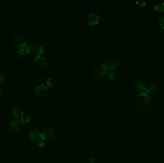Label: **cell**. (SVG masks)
<instances>
[{"label": "cell", "instance_id": "obj_11", "mask_svg": "<svg viewBox=\"0 0 164 163\" xmlns=\"http://www.w3.org/2000/svg\"><path fill=\"white\" fill-rule=\"evenodd\" d=\"M29 137L30 139L33 141H39L41 138V133H39L38 131H31L30 132Z\"/></svg>", "mask_w": 164, "mask_h": 163}, {"label": "cell", "instance_id": "obj_20", "mask_svg": "<svg viewBox=\"0 0 164 163\" xmlns=\"http://www.w3.org/2000/svg\"><path fill=\"white\" fill-rule=\"evenodd\" d=\"M36 52L38 53V55L41 56L45 52V48L42 46H40L38 47L36 49Z\"/></svg>", "mask_w": 164, "mask_h": 163}, {"label": "cell", "instance_id": "obj_9", "mask_svg": "<svg viewBox=\"0 0 164 163\" xmlns=\"http://www.w3.org/2000/svg\"><path fill=\"white\" fill-rule=\"evenodd\" d=\"M12 114L15 119H21L23 116V111L20 107H15L12 111Z\"/></svg>", "mask_w": 164, "mask_h": 163}, {"label": "cell", "instance_id": "obj_16", "mask_svg": "<svg viewBox=\"0 0 164 163\" xmlns=\"http://www.w3.org/2000/svg\"><path fill=\"white\" fill-rule=\"evenodd\" d=\"M107 78L110 81H113L115 79V75L112 71L109 70L107 72Z\"/></svg>", "mask_w": 164, "mask_h": 163}, {"label": "cell", "instance_id": "obj_18", "mask_svg": "<svg viewBox=\"0 0 164 163\" xmlns=\"http://www.w3.org/2000/svg\"><path fill=\"white\" fill-rule=\"evenodd\" d=\"M30 121V119L28 116H23L20 119L21 123L23 124H27Z\"/></svg>", "mask_w": 164, "mask_h": 163}, {"label": "cell", "instance_id": "obj_5", "mask_svg": "<svg viewBox=\"0 0 164 163\" xmlns=\"http://www.w3.org/2000/svg\"><path fill=\"white\" fill-rule=\"evenodd\" d=\"M48 90L47 87L44 84L39 85L36 86L35 89V94L38 96L43 97L47 94Z\"/></svg>", "mask_w": 164, "mask_h": 163}, {"label": "cell", "instance_id": "obj_23", "mask_svg": "<svg viewBox=\"0 0 164 163\" xmlns=\"http://www.w3.org/2000/svg\"><path fill=\"white\" fill-rule=\"evenodd\" d=\"M6 82V77L3 74H0V86Z\"/></svg>", "mask_w": 164, "mask_h": 163}, {"label": "cell", "instance_id": "obj_15", "mask_svg": "<svg viewBox=\"0 0 164 163\" xmlns=\"http://www.w3.org/2000/svg\"><path fill=\"white\" fill-rule=\"evenodd\" d=\"M156 86L155 85V84H151L145 89V91H144L145 93L148 94L151 93H153V92H154L155 89H156Z\"/></svg>", "mask_w": 164, "mask_h": 163}, {"label": "cell", "instance_id": "obj_6", "mask_svg": "<svg viewBox=\"0 0 164 163\" xmlns=\"http://www.w3.org/2000/svg\"><path fill=\"white\" fill-rule=\"evenodd\" d=\"M100 17L98 13H93L88 18V22L91 26H96L100 23Z\"/></svg>", "mask_w": 164, "mask_h": 163}, {"label": "cell", "instance_id": "obj_14", "mask_svg": "<svg viewBox=\"0 0 164 163\" xmlns=\"http://www.w3.org/2000/svg\"><path fill=\"white\" fill-rule=\"evenodd\" d=\"M25 50L27 54H34L36 52V47L32 45L26 47Z\"/></svg>", "mask_w": 164, "mask_h": 163}, {"label": "cell", "instance_id": "obj_3", "mask_svg": "<svg viewBox=\"0 0 164 163\" xmlns=\"http://www.w3.org/2000/svg\"><path fill=\"white\" fill-rule=\"evenodd\" d=\"M55 129L53 125H48L42 130L41 133V138L44 140H49L53 137Z\"/></svg>", "mask_w": 164, "mask_h": 163}, {"label": "cell", "instance_id": "obj_7", "mask_svg": "<svg viewBox=\"0 0 164 163\" xmlns=\"http://www.w3.org/2000/svg\"><path fill=\"white\" fill-rule=\"evenodd\" d=\"M119 65V62L118 60L116 59H110L107 62L106 66L107 68L109 69L110 70H113L117 68Z\"/></svg>", "mask_w": 164, "mask_h": 163}, {"label": "cell", "instance_id": "obj_22", "mask_svg": "<svg viewBox=\"0 0 164 163\" xmlns=\"http://www.w3.org/2000/svg\"><path fill=\"white\" fill-rule=\"evenodd\" d=\"M158 24L160 27L164 29V16L160 18L159 20Z\"/></svg>", "mask_w": 164, "mask_h": 163}, {"label": "cell", "instance_id": "obj_10", "mask_svg": "<svg viewBox=\"0 0 164 163\" xmlns=\"http://www.w3.org/2000/svg\"><path fill=\"white\" fill-rule=\"evenodd\" d=\"M21 123L19 121L15 120L12 121L10 124V129L13 132H16L19 130L21 127Z\"/></svg>", "mask_w": 164, "mask_h": 163}, {"label": "cell", "instance_id": "obj_27", "mask_svg": "<svg viewBox=\"0 0 164 163\" xmlns=\"http://www.w3.org/2000/svg\"><path fill=\"white\" fill-rule=\"evenodd\" d=\"M95 163V162H90V163Z\"/></svg>", "mask_w": 164, "mask_h": 163}, {"label": "cell", "instance_id": "obj_12", "mask_svg": "<svg viewBox=\"0 0 164 163\" xmlns=\"http://www.w3.org/2000/svg\"><path fill=\"white\" fill-rule=\"evenodd\" d=\"M135 87L136 91L141 94L143 93L146 89L144 83L141 82H137L135 84Z\"/></svg>", "mask_w": 164, "mask_h": 163}, {"label": "cell", "instance_id": "obj_4", "mask_svg": "<svg viewBox=\"0 0 164 163\" xmlns=\"http://www.w3.org/2000/svg\"><path fill=\"white\" fill-rule=\"evenodd\" d=\"M13 43L16 48L21 49L25 47L27 45V42L24 36L21 35H17L14 37Z\"/></svg>", "mask_w": 164, "mask_h": 163}, {"label": "cell", "instance_id": "obj_2", "mask_svg": "<svg viewBox=\"0 0 164 163\" xmlns=\"http://www.w3.org/2000/svg\"><path fill=\"white\" fill-rule=\"evenodd\" d=\"M108 68L104 64H98L95 66L93 70V75L96 79L102 78L107 73Z\"/></svg>", "mask_w": 164, "mask_h": 163}, {"label": "cell", "instance_id": "obj_24", "mask_svg": "<svg viewBox=\"0 0 164 163\" xmlns=\"http://www.w3.org/2000/svg\"><path fill=\"white\" fill-rule=\"evenodd\" d=\"M161 6H160V5H156V6L154 7V10L156 12H158V11L161 10Z\"/></svg>", "mask_w": 164, "mask_h": 163}, {"label": "cell", "instance_id": "obj_8", "mask_svg": "<svg viewBox=\"0 0 164 163\" xmlns=\"http://www.w3.org/2000/svg\"><path fill=\"white\" fill-rule=\"evenodd\" d=\"M35 64L39 68H43L46 65V62L44 58L40 55H37L34 58Z\"/></svg>", "mask_w": 164, "mask_h": 163}, {"label": "cell", "instance_id": "obj_1", "mask_svg": "<svg viewBox=\"0 0 164 163\" xmlns=\"http://www.w3.org/2000/svg\"><path fill=\"white\" fill-rule=\"evenodd\" d=\"M151 103L150 97L145 93L139 94L135 100V104L137 108L143 111L147 110L150 106Z\"/></svg>", "mask_w": 164, "mask_h": 163}, {"label": "cell", "instance_id": "obj_13", "mask_svg": "<svg viewBox=\"0 0 164 163\" xmlns=\"http://www.w3.org/2000/svg\"><path fill=\"white\" fill-rule=\"evenodd\" d=\"M56 84V80L54 77H50L47 79L46 84L49 88H53Z\"/></svg>", "mask_w": 164, "mask_h": 163}, {"label": "cell", "instance_id": "obj_25", "mask_svg": "<svg viewBox=\"0 0 164 163\" xmlns=\"http://www.w3.org/2000/svg\"><path fill=\"white\" fill-rule=\"evenodd\" d=\"M161 10L162 12L164 13V2L162 3V4H161Z\"/></svg>", "mask_w": 164, "mask_h": 163}, {"label": "cell", "instance_id": "obj_26", "mask_svg": "<svg viewBox=\"0 0 164 163\" xmlns=\"http://www.w3.org/2000/svg\"><path fill=\"white\" fill-rule=\"evenodd\" d=\"M1 94H2V91H1V88H0V98L1 97Z\"/></svg>", "mask_w": 164, "mask_h": 163}, {"label": "cell", "instance_id": "obj_19", "mask_svg": "<svg viewBox=\"0 0 164 163\" xmlns=\"http://www.w3.org/2000/svg\"><path fill=\"white\" fill-rule=\"evenodd\" d=\"M136 3L137 6L141 8H144L146 6V3L144 0H138Z\"/></svg>", "mask_w": 164, "mask_h": 163}, {"label": "cell", "instance_id": "obj_17", "mask_svg": "<svg viewBox=\"0 0 164 163\" xmlns=\"http://www.w3.org/2000/svg\"><path fill=\"white\" fill-rule=\"evenodd\" d=\"M18 55L20 56H27V53L26 52V50L24 48L19 49L17 52Z\"/></svg>", "mask_w": 164, "mask_h": 163}, {"label": "cell", "instance_id": "obj_21", "mask_svg": "<svg viewBox=\"0 0 164 163\" xmlns=\"http://www.w3.org/2000/svg\"><path fill=\"white\" fill-rule=\"evenodd\" d=\"M38 146L39 147H44L46 146V142L43 139H40L38 142Z\"/></svg>", "mask_w": 164, "mask_h": 163}]
</instances>
